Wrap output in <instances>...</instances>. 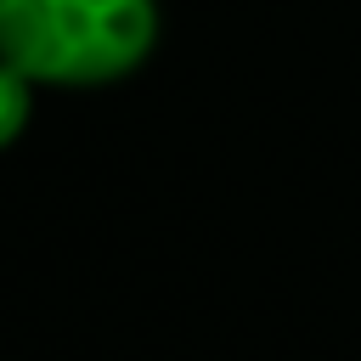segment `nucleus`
<instances>
[{
  "mask_svg": "<svg viewBox=\"0 0 361 361\" xmlns=\"http://www.w3.org/2000/svg\"><path fill=\"white\" fill-rule=\"evenodd\" d=\"M152 45L158 0H0V62L34 85H113L135 73Z\"/></svg>",
  "mask_w": 361,
  "mask_h": 361,
  "instance_id": "1",
  "label": "nucleus"
},
{
  "mask_svg": "<svg viewBox=\"0 0 361 361\" xmlns=\"http://www.w3.org/2000/svg\"><path fill=\"white\" fill-rule=\"evenodd\" d=\"M28 113H34V79L17 73L11 62H0V147H11L23 135Z\"/></svg>",
  "mask_w": 361,
  "mask_h": 361,
  "instance_id": "2",
  "label": "nucleus"
}]
</instances>
